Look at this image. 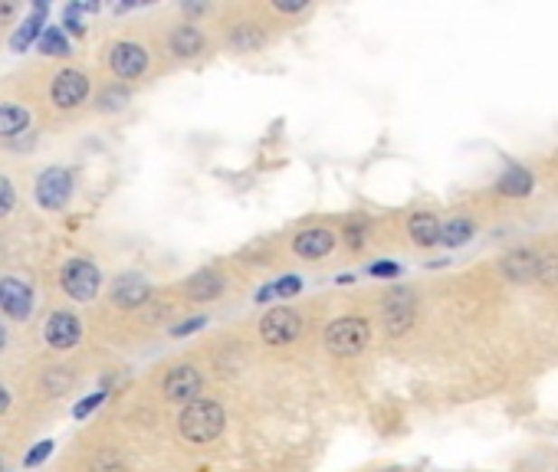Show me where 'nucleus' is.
<instances>
[{
    "label": "nucleus",
    "mask_w": 558,
    "mask_h": 472,
    "mask_svg": "<svg viewBox=\"0 0 558 472\" xmlns=\"http://www.w3.org/2000/svg\"><path fill=\"white\" fill-rule=\"evenodd\" d=\"M223 427H227V411H223L221 401H207V397H197V401L184 403L181 413H177V433L194 446H204L221 439Z\"/></svg>",
    "instance_id": "f257e3e1"
},
{
    "label": "nucleus",
    "mask_w": 558,
    "mask_h": 472,
    "mask_svg": "<svg viewBox=\"0 0 558 472\" xmlns=\"http://www.w3.org/2000/svg\"><path fill=\"white\" fill-rule=\"evenodd\" d=\"M328 354H336V358H355V354H362L368 348V341H372V325L358 318V315H345V318H336V322H328L326 335Z\"/></svg>",
    "instance_id": "f03ea898"
},
{
    "label": "nucleus",
    "mask_w": 558,
    "mask_h": 472,
    "mask_svg": "<svg viewBox=\"0 0 558 472\" xmlns=\"http://www.w3.org/2000/svg\"><path fill=\"white\" fill-rule=\"evenodd\" d=\"M60 286L62 292L72 298V302H92L99 296V286H102V276H99L96 262L92 260H66L60 269Z\"/></svg>",
    "instance_id": "7ed1b4c3"
},
{
    "label": "nucleus",
    "mask_w": 558,
    "mask_h": 472,
    "mask_svg": "<svg viewBox=\"0 0 558 472\" xmlns=\"http://www.w3.org/2000/svg\"><path fill=\"white\" fill-rule=\"evenodd\" d=\"M302 335V315L293 308H270V312L260 318V338L273 348H283V345H293Z\"/></svg>",
    "instance_id": "20e7f679"
},
{
    "label": "nucleus",
    "mask_w": 558,
    "mask_h": 472,
    "mask_svg": "<svg viewBox=\"0 0 558 472\" xmlns=\"http://www.w3.org/2000/svg\"><path fill=\"white\" fill-rule=\"evenodd\" d=\"M89 99V76L80 70H62L53 76L50 82V102L60 109V112H72V109H80L86 105Z\"/></svg>",
    "instance_id": "39448f33"
},
{
    "label": "nucleus",
    "mask_w": 558,
    "mask_h": 472,
    "mask_svg": "<svg viewBox=\"0 0 558 472\" xmlns=\"http://www.w3.org/2000/svg\"><path fill=\"white\" fill-rule=\"evenodd\" d=\"M109 66L118 79L125 82H135L148 72V50L135 40H118V43L109 46Z\"/></svg>",
    "instance_id": "423d86ee"
},
{
    "label": "nucleus",
    "mask_w": 558,
    "mask_h": 472,
    "mask_svg": "<svg viewBox=\"0 0 558 472\" xmlns=\"http://www.w3.org/2000/svg\"><path fill=\"white\" fill-rule=\"evenodd\" d=\"M72 197V175L66 167H46L43 175L36 177V203L43 210H62Z\"/></svg>",
    "instance_id": "0eeeda50"
},
{
    "label": "nucleus",
    "mask_w": 558,
    "mask_h": 472,
    "mask_svg": "<svg viewBox=\"0 0 558 472\" xmlns=\"http://www.w3.org/2000/svg\"><path fill=\"white\" fill-rule=\"evenodd\" d=\"M0 312L14 322H27L33 315V288L17 276H4L0 279Z\"/></svg>",
    "instance_id": "6e6552de"
},
{
    "label": "nucleus",
    "mask_w": 558,
    "mask_h": 472,
    "mask_svg": "<svg viewBox=\"0 0 558 472\" xmlns=\"http://www.w3.org/2000/svg\"><path fill=\"white\" fill-rule=\"evenodd\" d=\"M201 387H204V381H201V371H197L194 364H175L168 374H165V381H161V391H165V397H168L171 403L197 401Z\"/></svg>",
    "instance_id": "1a4fd4ad"
},
{
    "label": "nucleus",
    "mask_w": 558,
    "mask_h": 472,
    "mask_svg": "<svg viewBox=\"0 0 558 472\" xmlns=\"http://www.w3.org/2000/svg\"><path fill=\"white\" fill-rule=\"evenodd\" d=\"M43 338H46V345H50V348L70 351V348H76V345H80L82 322L72 312H53L50 318H46V325H43Z\"/></svg>",
    "instance_id": "9d476101"
},
{
    "label": "nucleus",
    "mask_w": 558,
    "mask_h": 472,
    "mask_svg": "<svg viewBox=\"0 0 558 472\" xmlns=\"http://www.w3.org/2000/svg\"><path fill=\"white\" fill-rule=\"evenodd\" d=\"M384 325H388V335H394V338L414 325V296L408 288H394L384 298Z\"/></svg>",
    "instance_id": "9b49d317"
},
{
    "label": "nucleus",
    "mask_w": 558,
    "mask_h": 472,
    "mask_svg": "<svg viewBox=\"0 0 558 472\" xmlns=\"http://www.w3.org/2000/svg\"><path fill=\"white\" fill-rule=\"evenodd\" d=\"M223 288H227V279H223V272H217V269H201V272H194L191 279H184L181 292H184L187 302H213V298L223 296Z\"/></svg>",
    "instance_id": "f8f14e48"
},
{
    "label": "nucleus",
    "mask_w": 558,
    "mask_h": 472,
    "mask_svg": "<svg viewBox=\"0 0 558 472\" xmlns=\"http://www.w3.org/2000/svg\"><path fill=\"white\" fill-rule=\"evenodd\" d=\"M336 250V233L326 227H309L293 236V253L302 260H322Z\"/></svg>",
    "instance_id": "ddd939ff"
},
{
    "label": "nucleus",
    "mask_w": 558,
    "mask_h": 472,
    "mask_svg": "<svg viewBox=\"0 0 558 472\" xmlns=\"http://www.w3.org/2000/svg\"><path fill=\"white\" fill-rule=\"evenodd\" d=\"M539 262H542V253H535V250H513V253H506L503 260H499V266H503V276L513 282H535L539 279Z\"/></svg>",
    "instance_id": "4468645a"
},
{
    "label": "nucleus",
    "mask_w": 558,
    "mask_h": 472,
    "mask_svg": "<svg viewBox=\"0 0 558 472\" xmlns=\"http://www.w3.org/2000/svg\"><path fill=\"white\" fill-rule=\"evenodd\" d=\"M204 43H207L204 33H201L194 24H177L168 36V50L177 60H194V56H201V52H204Z\"/></svg>",
    "instance_id": "2eb2a0df"
},
{
    "label": "nucleus",
    "mask_w": 558,
    "mask_h": 472,
    "mask_svg": "<svg viewBox=\"0 0 558 472\" xmlns=\"http://www.w3.org/2000/svg\"><path fill=\"white\" fill-rule=\"evenodd\" d=\"M227 46H231L233 52H253V50H260V46H266V30L260 24H250V20L233 24V26H227Z\"/></svg>",
    "instance_id": "dca6fc26"
},
{
    "label": "nucleus",
    "mask_w": 558,
    "mask_h": 472,
    "mask_svg": "<svg viewBox=\"0 0 558 472\" xmlns=\"http://www.w3.org/2000/svg\"><path fill=\"white\" fill-rule=\"evenodd\" d=\"M497 191L503 194V197H529V194L535 191V177H532V171H525L523 165H506V171L497 181Z\"/></svg>",
    "instance_id": "f3484780"
},
{
    "label": "nucleus",
    "mask_w": 558,
    "mask_h": 472,
    "mask_svg": "<svg viewBox=\"0 0 558 472\" xmlns=\"http://www.w3.org/2000/svg\"><path fill=\"white\" fill-rule=\"evenodd\" d=\"M408 233L414 240V246L430 250V246L440 243V220L434 213H427V210H417L414 217L408 220Z\"/></svg>",
    "instance_id": "a211bd4d"
},
{
    "label": "nucleus",
    "mask_w": 558,
    "mask_h": 472,
    "mask_svg": "<svg viewBox=\"0 0 558 472\" xmlns=\"http://www.w3.org/2000/svg\"><path fill=\"white\" fill-rule=\"evenodd\" d=\"M148 298H151V286L145 279H135V276L116 282V288H112V302L118 308H142Z\"/></svg>",
    "instance_id": "6ab92c4d"
},
{
    "label": "nucleus",
    "mask_w": 558,
    "mask_h": 472,
    "mask_svg": "<svg viewBox=\"0 0 558 472\" xmlns=\"http://www.w3.org/2000/svg\"><path fill=\"white\" fill-rule=\"evenodd\" d=\"M30 109H24V105L17 102H4L0 105V141H10L17 138V135H24V131L30 128Z\"/></svg>",
    "instance_id": "aec40b11"
},
{
    "label": "nucleus",
    "mask_w": 558,
    "mask_h": 472,
    "mask_svg": "<svg viewBox=\"0 0 558 472\" xmlns=\"http://www.w3.org/2000/svg\"><path fill=\"white\" fill-rule=\"evenodd\" d=\"M43 17H46V4H36L33 17L24 20V26H20L17 33H14V40H10L14 52L30 50V43H36V40H40V33H43Z\"/></svg>",
    "instance_id": "412c9836"
},
{
    "label": "nucleus",
    "mask_w": 558,
    "mask_h": 472,
    "mask_svg": "<svg viewBox=\"0 0 558 472\" xmlns=\"http://www.w3.org/2000/svg\"><path fill=\"white\" fill-rule=\"evenodd\" d=\"M473 233H477V227H473V220H467V217H453V220H447V223H440V243L447 246V250L467 246L473 240Z\"/></svg>",
    "instance_id": "4be33fe9"
},
{
    "label": "nucleus",
    "mask_w": 558,
    "mask_h": 472,
    "mask_svg": "<svg viewBox=\"0 0 558 472\" xmlns=\"http://www.w3.org/2000/svg\"><path fill=\"white\" fill-rule=\"evenodd\" d=\"M36 50L43 52V56H70V40L62 33L60 26H46L40 40H36Z\"/></svg>",
    "instance_id": "5701e85b"
},
{
    "label": "nucleus",
    "mask_w": 558,
    "mask_h": 472,
    "mask_svg": "<svg viewBox=\"0 0 558 472\" xmlns=\"http://www.w3.org/2000/svg\"><path fill=\"white\" fill-rule=\"evenodd\" d=\"M14 207H17V191H14V181L0 175V220L10 217Z\"/></svg>",
    "instance_id": "b1692460"
},
{
    "label": "nucleus",
    "mask_w": 558,
    "mask_h": 472,
    "mask_svg": "<svg viewBox=\"0 0 558 472\" xmlns=\"http://www.w3.org/2000/svg\"><path fill=\"white\" fill-rule=\"evenodd\" d=\"M342 236H345V243L352 246V250H362V246H364V236H368V223H364V220H352Z\"/></svg>",
    "instance_id": "393cba45"
},
{
    "label": "nucleus",
    "mask_w": 558,
    "mask_h": 472,
    "mask_svg": "<svg viewBox=\"0 0 558 472\" xmlns=\"http://www.w3.org/2000/svg\"><path fill=\"white\" fill-rule=\"evenodd\" d=\"M80 14H82L80 4H70V7H66V17H62V26H66L72 36H86V24L80 20Z\"/></svg>",
    "instance_id": "a878e982"
},
{
    "label": "nucleus",
    "mask_w": 558,
    "mask_h": 472,
    "mask_svg": "<svg viewBox=\"0 0 558 472\" xmlns=\"http://www.w3.org/2000/svg\"><path fill=\"white\" fill-rule=\"evenodd\" d=\"M535 282H545V286H558V256H542L539 262V279Z\"/></svg>",
    "instance_id": "bb28decb"
},
{
    "label": "nucleus",
    "mask_w": 558,
    "mask_h": 472,
    "mask_svg": "<svg viewBox=\"0 0 558 472\" xmlns=\"http://www.w3.org/2000/svg\"><path fill=\"white\" fill-rule=\"evenodd\" d=\"M270 288H273V296H283V298H289V296H299L302 279H299V276H283V279H276Z\"/></svg>",
    "instance_id": "cd10ccee"
},
{
    "label": "nucleus",
    "mask_w": 558,
    "mask_h": 472,
    "mask_svg": "<svg viewBox=\"0 0 558 472\" xmlns=\"http://www.w3.org/2000/svg\"><path fill=\"white\" fill-rule=\"evenodd\" d=\"M118 102H128V92L125 89H106L102 96H99V112H109V109H118Z\"/></svg>",
    "instance_id": "c85d7f7f"
},
{
    "label": "nucleus",
    "mask_w": 558,
    "mask_h": 472,
    "mask_svg": "<svg viewBox=\"0 0 558 472\" xmlns=\"http://www.w3.org/2000/svg\"><path fill=\"white\" fill-rule=\"evenodd\" d=\"M368 276H374V279H394V276H401V266L391 260H378L368 266Z\"/></svg>",
    "instance_id": "c756f323"
},
{
    "label": "nucleus",
    "mask_w": 558,
    "mask_h": 472,
    "mask_svg": "<svg viewBox=\"0 0 558 472\" xmlns=\"http://www.w3.org/2000/svg\"><path fill=\"white\" fill-rule=\"evenodd\" d=\"M92 472H125V463L116 453H102L92 459Z\"/></svg>",
    "instance_id": "7c9ffc66"
},
{
    "label": "nucleus",
    "mask_w": 558,
    "mask_h": 472,
    "mask_svg": "<svg viewBox=\"0 0 558 472\" xmlns=\"http://www.w3.org/2000/svg\"><path fill=\"white\" fill-rule=\"evenodd\" d=\"M50 453H53V439H43V443H36L33 449L24 456V466H27V469H30V466H40Z\"/></svg>",
    "instance_id": "2f4dec72"
},
{
    "label": "nucleus",
    "mask_w": 558,
    "mask_h": 472,
    "mask_svg": "<svg viewBox=\"0 0 558 472\" xmlns=\"http://www.w3.org/2000/svg\"><path fill=\"white\" fill-rule=\"evenodd\" d=\"M106 401V391H96V393H89L86 401H80L76 407H72V413H76V420H82V417H89V413L96 411L99 403Z\"/></svg>",
    "instance_id": "473e14b6"
},
{
    "label": "nucleus",
    "mask_w": 558,
    "mask_h": 472,
    "mask_svg": "<svg viewBox=\"0 0 558 472\" xmlns=\"http://www.w3.org/2000/svg\"><path fill=\"white\" fill-rule=\"evenodd\" d=\"M204 325H207V318H204V315H197V318H187V322L175 325V328H171V335H177V338H184V335H191V332H201Z\"/></svg>",
    "instance_id": "72a5a7b5"
},
{
    "label": "nucleus",
    "mask_w": 558,
    "mask_h": 472,
    "mask_svg": "<svg viewBox=\"0 0 558 472\" xmlns=\"http://www.w3.org/2000/svg\"><path fill=\"white\" fill-rule=\"evenodd\" d=\"M309 7L306 0H296V4H286V0H276L273 10H279V14H302V10Z\"/></svg>",
    "instance_id": "f704fd0d"
},
{
    "label": "nucleus",
    "mask_w": 558,
    "mask_h": 472,
    "mask_svg": "<svg viewBox=\"0 0 558 472\" xmlns=\"http://www.w3.org/2000/svg\"><path fill=\"white\" fill-rule=\"evenodd\" d=\"M14 14H17V4L14 0H0V24H7Z\"/></svg>",
    "instance_id": "c9c22d12"
},
{
    "label": "nucleus",
    "mask_w": 558,
    "mask_h": 472,
    "mask_svg": "<svg viewBox=\"0 0 558 472\" xmlns=\"http://www.w3.org/2000/svg\"><path fill=\"white\" fill-rule=\"evenodd\" d=\"M7 407H10V391H7L4 384H0V413L7 411Z\"/></svg>",
    "instance_id": "e433bc0d"
},
{
    "label": "nucleus",
    "mask_w": 558,
    "mask_h": 472,
    "mask_svg": "<svg viewBox=\"0 0 558 472\" xmlns=\"http://www.w3.org/2000/svg\"><path fill=\"white\" fill-rule=\"evenodd\" d=\"M7 348V328H4V325H0V351Z\"/></svg>",
    "instance_id": "4c0bfd02"
},
{
    "label": "nucleus",
    "mask_w": 558,
    "mask_h": 472,
    "mask_svg": "<svg viewBox=\"0 0 558 472\" xmlns=\"http://www.w3.org/2000/svg\"><path fill=\"white\" fill-rule=\"evenodd\" d=\"M0 472H4V463H0Z\"/></svg>",
    "instance_id": "58836bf2"
}]
</instances>
